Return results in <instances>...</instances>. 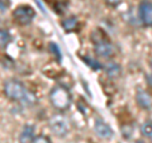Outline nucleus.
<instances>
[{
  "label": "nucleus",
  "mask_w": 152,
  "mask_h": 143,
  "mask_svg": "<svg viewBox=\"0 0 152 143\" xmlns=\"http://www.w3.org/2000/svg\"><path fill=\"white\" fill-rule=\"evenodd\" d=\"M136 100L137 104L145 110H150L152 107V98L148 93H146L145 90H138L136 95Z\"/></svg>",
  "instance_id": "nucleus-8"
},
{
  "label": "nucleus",
  "mask_w": 152,
  "mask_h": 143,
  "mask_svg": "<svg viewBox=\"0 0 152 143\" xmlns=\"http://www.w3.org/2000/svg\"><path fill=\"white\" fill-rule=\"evenodd\" d=\"M77 24H79L77 18L76 17H69L62 22V28L66 32H74L76 28H77Z\"/></svg>",
  "instance_id": "nucleus-11"
},
{
  "label": "nucleus",
  "mask_w": 152,
  "mask_h": 143,
  "mask_svg": "<svg viewBox=\"0 0 152 143\" xmlns=\"http://www.w3.org/2000/svg\"><path fill=\"white\" fill-rule=\"evenodd\" d=\"M4 94L8 99L20 101L24 105H33L37 101L34 95L18 80H8L4 85Z\"/></svg>",
  "instance_id": "nucleus-1"
},
{
  "label": "nucleus",
  "mask_w": 152,
  "mask_h": 143,
  "mask_svg": "<svg viewBox=\"0 0 152 143\" xmlns=\"http://www.w3.org/2000/svg\"><path fill=\"white\" fill-rule=\"evenodd\" d=\"M138 13H140L141 20L143 22V24L152 28V3L148 1V0H143L140 4Z\"/></svg>",
  "instance_id": "nucleus-6"
},
{
  "label": "nucleus",
  "mask_w": 152,
  "mask_h": 143,
  "mask_svg": "<svg viewBox=\"0 0 152 143\" xmlns=\"http://www.w3.org/2000/svg\"><path fill=\"white\" fill-rule=\"evenodd\" d=\"M121 66L115 62H109L107 66V75L110 79H117L121 76Z\"/></svg>",
  "instance_id": "nucleus-10"
},
{
  "label": "nucleus",
  "mask_w": 152,
  "mask_h": 143,
  "mask_svg": "<svg viewBox=\"0 0 152 143\" xmlns=\"http://www.w3.org/2000/svg\"><path fill=\"white\" fill-rule=\"evenodd\" d=\"M94 131L96 133L98 137L103 138V139H110L113 137V129L110 128V125L107 124L103 119H96L94 124Z\"/></svg>",
  "instance_id": "nucleus-7"
},
{
  "label": "nucleus",
  "mask_w": 152,
  "mask_h": 143,
  "mask_svg": "<svg viewBox=\"0 0 152 143\" xmlns=\"http://www.w3.org/2000/svg\"><path fill=\"white\" fill-rule=\"evenodd\" d=\"M105 3L108 4L109 7H113V8H117L119 7L121 4L123 3V0H105Z\"/></svg>",
  "instance_id": "nucleus-17"
},
{
  "label": "nucleus",
  "mask_w": 152,
  "mask_h": 143,
  "mask_svg": "<svg viewBox=\"0 0 152 143\" xmlns=\"http://www.w3.org/2000/svg\"><path fill=\"white\" fill-rule=\"evenodd\" d=\"M84 61H85V63L89 65L90 67H91L93 70H100L102 69V65L98 62V61H95V60H91L90 57H84Z\"/></svg>",
  "instance_id": "nucleus-15"
},
{
  "label": "nucleus",
  "mask_w": 152,
  "mask_h": 143,
  "mask_svg": "<svg viewBox=\"0 0 152 143\" xmlns=\"http://www.w3.org/2000/svg\"><path fill=\"white\" fill-rule=\"evenodd\" d=\"M5 8H7V7L4 5V4H3L1 1H0V14H3V13H4V10H5Z\"/></svg>",
  "instance_id": "nucleus-18"
},
{
  "label": "nucleus",
  "mask_w": 152,
  "mask_h": 143,
  "mask_svg": "<svg viewBox=\"0 0 152 143\" xmlns=\"http://www.w3.org/2000/svg\"><path fill=\"white\" fill-rule=\"evenodd\" d=\"M10 42V33L8 29L0 28V48H5Z\"/></svg>",
  "instance_id": "nucleus-12"
},
{
  "label": "nucleus",
  "mask_w": 152,
  "mask_h": 143,
  "mask_svg": "<svg viewBox=\"0 0 152 143\" xmlns=\"http://www.w3.org/2000/svg\"><path fill=\"white\" fill-rule=\"evenodd\" d=\"M36 17V12L31 5H19L13 12V18L18 24L20 26H28L33 22Z\"/></svg>",
  "instance_id": "nucleus-5"
},
{
  "label": "nucleus",
  "mask_w": 152,
  "mask_h": 143,
  "mask_svg": "<svg viewBox=\"0 0 152 143\" xmlns=\"http://www.w3.org/2000/svg\"><path fill=\"white\" fill-rule=\"evenodd\" d=\"M50 50L52 51V55L56 57V60L58 61V62H61V60H62V55H61V51L58 48V46H57L56 43H50Z\"/></svg>",
  "instance_id": "nucleus-14"
},
{
  "label": "nucleus",
  "mask_w": 152,
  "mask_h": 143,
  "mask_svg": "<svg viewBox=\"0 0 152 143\" xmlns=\"http://www.w3.org/2000/svg\"><path fill=\"white\" fill-rule=\"evenodd\" d=\"M32 143H52V142L50 139V137L43 136V134H39V136L34 137V139H33Z\"/></svg>",
  "instance_id": "nucleus-16"
},
{
  "label": "nucleus",
  "mask_w": 152,
  "mask_h": 143,
  "mask_svg": "<svg viewBox=\"0 0 152 143\" xmlns=\"http://www.w3.org/2000/svg\"><path fill=\"white\" fill-rule=\"evenodd\" d=\"M34 139V127L26 124L19 134V143H32Z\"/></svg>",
  "instance_id": "nucleus-9"
},
{
  "label": "nucleus",
  "mask_w": 152,
  "mask_h": 143,
  "mask_svg": "<svg viewBox=\"0 0 152 143\" xmlns=\"http://www.w3.org/2000/svg\"><path fill=\"white\" fill-rule=\"evenodd\" d=\"M48 127H50L51 132L53 133L55 136L65 137V136L69 134L71 124H70V120L64 115V114L57 113V114H53V115L50 118Z\"/></svg>",
  "instance_id": "nucleus-4"
},
{
  "label": "nucleus",
  "mask_w": 152,
  "mask_h": 143,
  "mask_svg": "<svg viewBox=\"0 0 152 143\" xmlns=\"http://www.w3.org/2000/svg\"><path fill=\"white\" fill-rule=\"evenodd\" d=\"M136 143H143V142H142V141H138V142H136Z\"/></svg>",
  "instance_id": "nucleus-21"
},
{
  "label": "nucleus",
  "mask_w": 152,
  "mask_h": 143,
  "mask_svg": "<svg viewBox=\"0 0 152 143\" xmlns=\"http://www.w3.org/2000/svg\"><path fill=\"white\" fill-rule=\"evenodd\" d=\"M90 38H91V42L94 45V51L96 53V56L102 57V58H107V60L114 56L115 48H114L112 42L109 41V38L104 31L99 29V28L93 31Z\"/></svg>",
  "instance_id": "nucleus-2"
},
{
  "label": "nucleus",
  "mask_w": 152,
  "mask_h": 143,
  "mask_svg": "<svg viewBox=\"0 0 152 143\" xmlns=\"http://www.w3.org/2000/svg\"><path fill=\"white\" fill-rule=\"evenodd\" d=\"M50 101L56 110L66 112L72 103V98L69 89H66L62 85H56L50 91Z\"/></svg>",
  "instance_id": "nucleus-3"
},
{
  "label": "nucleus",
  "mask_w": 152,
  "mask_h": 143,
  "mask_svg": "<svg viewBox=\"0 0 152 143\" xmlns=\"http://www.w3.org/2000/svg\"><path fill=\"white\" fill-rule=\"evenodd\" d=\"M148 81H150V85H152V61H151V74L148 75Z\"/></svg>",
  "instance_id": "nucleus-19"
},
{
  "label": "nucleus",
  "mask_w": 152,
  "mask_h": 143,
  "mask_svg": "<svg viewBox=\"0 0 152 143\" xmlns=\"http://www.w3.org/2000/svg\"><path fill=\"white\" fill-rule=\"evenodd\" d=\"M0 1H1L5 7H8V5H9V0H0Z\"/></svg>",
  "instance_id": "nucleus-20"
},
{
  "label": "nucleus",
  "mask_w": 152,
  "mask_h": 143,
  "mask_svg": "<svg viewBox=\"0 0 152 143\" xmlns=\"http://www.w3.org/2000/svg\"><path fill=\"white\" fill-rule=\"evenodd\" d=\"M141 133L147 138H152V120H146L142 124Z\"/></svg>",
  "instance_id": "nucleus-13"
}]
</instances>
